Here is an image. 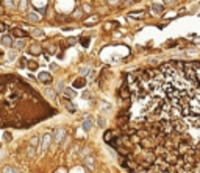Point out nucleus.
<instances>
[{"mask_svg":"<svg viewBox=\"0 0 200 173\" xmlns=\"http://www.w3.org/2000/svg\"><path fill=\"white\" fill-rule=\"evenodd\" d=\"M38 80L41 83H44V84H52V81H53L52 75H50L49 72H41V74L38 75Z\"/></svg>","mask_w":200,"mask_h":173,"instance_id":"nucleus-1","label":"nucleus"},{"mask_svg":"<svg viewBox=\"0 0 200 173\" xmlns=\"http://www.w3.org/2000/svg\"><path fill=\"white\" fill-rule=\"evenodd\" d=\"M25 36H27V33L24 31V30H21V28H11V38L22 39V38H25Z\"/></svg>","mask_w":200,"mask_h":173,"instance_id":"nucleus-2","label":"nucleus"},{"mask_svg":"<svg viewBox=\"0 0 200 173\" xmlns=\"http://www.w3.org/2000/svg\"><path fill=\"white\" fill-rule=\"evenodd\" d=\"M61 105L63 106H66V109H67L69 112H75V105L71 101V100H67V98H61Z\"/></svg>","mask_w":200,"mask_h":173,"instance_id":"nucleus-3","label":"nucleus"},{"mask_svg":"<svg viewBox=\"0 0 200 173\" xmlns=\"http://www.w3.org/2000/svg\"><path fill=\"white\" fill-rule=\"evenodd\" d=\"M45 5H47V2H33V6H36V13H39V14H45Z\"/></svg>","mask_w":200,"mask_h":173,"instance_id":"nucleus-4","label":"nucleus"},{"mask_svg":"<svg viewBox=\"0 0 200 173\" xmlns=\"http://www.w3.org/2000/svg\"><path fill=\"white\" fill-rule=\"evenodd\" d=\"M72 86H74V89H83L86 86V80L85 78H77Z\"/></svg>","mask_w":200,"mask_h":173,"instance_id":"nucleus-5","label":"nucleus"},{"mask_svg":"<svg viewBox=\"0 0 200 173\" xmlns=\"http://www.w3.org/2000/svg\"><path fill=\"white\" fill-rule=\"evenodd\" d=\"M2 44L6 45V47H11V45H13V38H11L9 34L2 36Z\"/></svg>","mask_w":200,"mask_h":173,"instance_id":"nucleus-6","label":"nucleus"},{"mask_svg":"<svg viewBox=\"0 0 200 173\" xmlns=\"http://www.w3.org/2000/svg\"><path fill=\"white\" fill-rule=\"evenodd\" d=\"M28 52L31 53V55L38 56V55H41V53H42V48H41V45H31V47L28 48Z\"/></svg>","mask_w":200,"mask_h":173,"instance_id":"nucleus-7","label":"nucleus"},{"mask_svg":"<svg viewBox=\"0 0 200 173\" xmlns=\"http://www.w3.org/2000/svg\"><path fill=\"white\" fill-rule=\"evenodd\" d=\"M99 19H100L99 16H92V17H89L88 21L85 22V25H86V27H89V25H94V24H97V21H99Z\"/></svg>","mask_w":200,"mask_h":173,"instance_id":"nucleus-8","label":"nucleus"},{"mask_svg":"<svg viewBox=\"0 0 200 173\" xmlns=\"http://www.w3.org/2000/svg\"><path fill=\"white\" fill-rule=\"evenodd\" d=\"M114 133H113V131H106L105 133V136H103V139H105V142H108V144H109V142H111L113 141V139H114Z\"/></svg>","mask_w":200,"mask_h":173,"instance_id":"nucleus-9","label":"nucleus"},{"mask_svg":"<svg viewBox=\"0 0 200 173\" xmlns=\"http://www.w3.org/2000/svg\"><path fill=\"white\" fill-rule=\"evenodd\" d=\"M27 21L31 22V24H35V22H38V21H39V16H38V14H35V13H31V14L27 16Z\"/></svg>","mask_w":200,"mask_h":173,"instance_id":"nucleus-10","label":"nucleus"},{"mask_svg":"<svg viewBox=\"0 0 200 173\" xmlns=\"http://www.w3.org/2000/svg\"><path fill=\"white\" fill-rule=\"evenodd\" d=\"M91 126H92V122H91V119H86L85 122H83V128L86 129V131H89V129H91Z\"/></svg>","mask_w":200,"mask_h":173,"instance_id":"nucleus-11","label":"nucleus"},{"mask_svg":"<svg viewBox=\"0 0 200 173\" xmlns=\"http://www.w3.org/2000/svg\"><path fill=\"white\" fill-rule=\"evenodd\" d=\"M64 94L67 95L69 98H72V97H75V95H77L75 91H74V89H71V87H66V89H64Z\"/></svg>","mask_w":200,"mask_h":173,"instance_id":"nucleus-12","label":"nucleus"},{"mask_svg":"<svg viewBox=\"0 0 200 173\" xmlns=\"http://www.w3.org/2000/svg\"><path fill=\"white\" fill-rule=\"evenodd\" d=\"M152 8H153V11H156V13H161L164 6H163L161 3H153V5H152Z\"/></svg>","mask_w":200,"mask_h":173,"instance_id":"nucleus-13","label":"nucleus"},{"mask_svg":"<svg viewBox=\"0 0 200 173\" xmlns=\"http://www.w3.org/2000/svg\"><path fill=\"white\" fill-rule=\"evenodd\" d=\"M80 44H81L83 47H88V45H89V38H86V36H81V38H80Z\"/></svg>","mask_w":200,"mask_h":173,"instance_id":"nucleus-14","label":"nucleus"},{"mask_svg":"<svg viewBox=\"0 0 200 173\" xmlns=\"http://www.w3.org/2000/svg\"><path fill=\"white\" fill-rule=\"evenodd\" d=\"M33 36H35V38H42V36H44V31H42V30H35V31H33Z\"/></svg>","mask_w":200,"mask_h":173,"instance_id":"nucleus-15","label":"nucleus"},{"mask_svg":"<svg viewBox=\"0 0 200 173\" xmlns=\"http://www.w3.org/2000/svg\"><path fill=\"white\" fill-rule=\"evenodd\" d=\"M49 141H50V134H45V137H44V144H42V148H47L49 147Z\"/></svg>","mask_w":200,"mask_h":173,"instance_id":"nucleus-16","label":"nucleus"},{"mask_svg":"<svg viewBox=\"0 0 200 173\" xmlns=\"http://www.w3.org/2000/svg\"><path fill=\"white\" fill-rule=\"evenodd\" d=\"M28 67L31 69V70H35V69H38V62H35V61H30V62H28Z\"/></svg>","mask_w":200,"mask_h":173,"instance_id":"nucleus-17","label":"nucleus"},{"mask_svg":"<svg viewBox=\"0 0 200 173\" xmlns=\"http://www.w3.org/2000/svg\"><path fill=\"white\" fill-rule=\"evenodd\" d=\"M45 95H47V97H50V100H52L53 97H55V92H53L52 89H47V91H45Z\"/></svg>","mask_w":200,"mask_h":173,"instance_id":"nucleus-18","label":"nucleus"},{"mask_svg":"<svg viewBox=\"0 0 200 173\" xmlns=\"http://www.w3.org/2000/svg\"><path fill=\"white\" fill-rule=\"evenodd\" d=\"M3 173H17V172H14V168H11V167H5Z\"/></svg>","mask_w":200,"mask_h":173,"instance_id":"nucleus-19","label":"nucleus"},{"mask_svg":"<svg viewBox=\"0 0 200 173\" xmlns=\"http://www.w3.org/2000/svg\"><path fill=\"white\" fill-rule=\"evenodd\" d=\"M97 125H99V126H102V128H103V126H105V119H103V117H99V120H97Z\"/></svg>","mask_w":200,"mask_h":173,"instance_id":"nucleus-20","label":"nucleus"},{"mask_svg":"<svg viewBox=\"0 0 200 173\" xmlns=\"http://www.w3.org/2000/svg\"><path fill=\"white\" fill-rule=\"evenodd\" d=\"M142 14H144L142 11H139V13H130V16H131V17H139V16H142Z\"/></svg>","mask_w":200,"mask_h":173,"instance_id":"nucleus-21","label":"nucleus"},{"mask_svg":"<svg viewBox=\"0 0 200 173\" xmlns=\"http://www.w3.org/2000/svg\"><path fill=\"white\" fill-rule=\"evenodd\" d=\"M14 47H16V48H22V47H24V42H22V41H17V42L14 44Z\"/></svg>","mask_w":200,"mask_h":173,"instance_id":"nucleus-22","label":"nucleus"},{"mask_svg":"<svg viewBox=\"0 0 200 173\" xmlns=\"http://www.w3.org/2000/svg\"><path fill=\"white\" fill-rule=\"evenodd\" d=\"M0 5H8V6H14L16 5V2H2Z\"/></svg>","mask_w":200,"mask_h":173,"instance_id":"nucleus-23","label":"nucleus"},{"mask_svg":"<svg viewBox=\"0 0 200 173\" xmlns=\"http://www.w3.org/2000/svg\"><path fill=\"white\" fill-rule=\"evenodd\" d=\"M5 28H6L5 24H3V22H0V33H2V31H5Z\"/></svg>","mask_w":200,"mask_h":173,"instance_id":"nucleus-24","label":"nucleus"},{"mask_svg":"<svg viewBox=\"0 0 200 173\" xmlns=\"http://www.w3.org/2000/svg\"><path fill=\"white\" fill-rule=\"evenodd\" d=\"M67 42H69V44H75V38H69Z\"/></svg>","mask_w":200,"mask_h":173,"instance_id":"nucleus-25","label":"nucleus"},{"mask_svg":"<svg viewBox=\"0 0 200 173\" xmlns=\"http://www.w3.org/2000/svg\"><path fill=\"white\" fill-rule=\"evenodd\" d=\"M0 13H3V8H2V5H0Z\"/></svg>","mask_w":200,"mask_h":173,"instance_id":"nucleus-26","label":"nucleus"},{"mask_svg":"<svg viewBox=\"0 0 200 173\" xmlns=\"http://www.w3.org/2000/svg\"><path fill=\"white\" fill-rule=\"evenodd\" d=\"M0 56H3V52H0Z\"/></svg>","mask_w":200,"mask_h":173,"instance_id":"nucleus-27","label":"nucleus"}]
</instances>
